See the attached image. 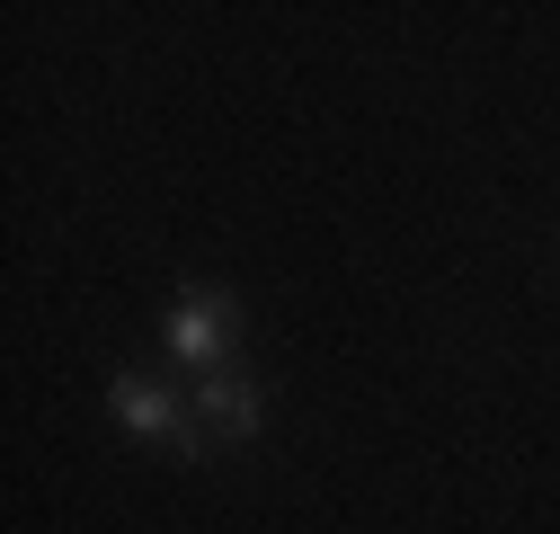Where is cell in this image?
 Wrapping results in <instances>:
<instances>
[{"label":"cell","instance_id":"6da1fadb","mask_svg":"<svg viewBox=\"0 0 560 534\" xmlns=\"http://www.w3.org/2000/svg\"><path fill=\"white\" fill-rule=\"evenodd\" d=\"M232 329H241V312H232L223 286H187L178 312H170V357L196 365V383H205V374H223V365H232Z\"/></svg>","mask_w":560,"mask_h":534},{"label":"cell","instance_id":"7a4b0ae2","mask_svg":"<svg viewBox=\"0 0 560 534\" xmlns=\"http://www.w3.org/2000/svg\"><path fill=\"white\" fill-rule=\"evenodd\" d=\"M107 410H116V428H133V437L196 454V419L178 410V400H170L161 383H143V374H116V383H107Z\"/></svg>","mask_w":560,"mask_h":534},{"label":"cell","instance_id":"3957f363","mask_svg":"<svg viewBox=\"0 0 560 534\" xmlns=\"http://www.w3.org/2000/svg\"><path fill=\"white\" fill-rule=\"evenodd\" d=\"M196 437H214V445H241V437H258V419H267V400H258V383L249 374H205L196 383Z\"/></svg>","mask_w":560,"mask_h":534}]
</instances>
